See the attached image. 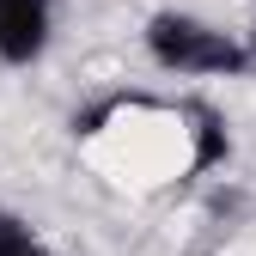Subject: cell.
Instances as JSON below:
<instances>
[{"label": "cell", "mask_w": 256, "mask_h": 256, "mask_svg": "<svg viewBox=\"0 0 256 256\" xmlns=\"http://www.w3.org/2000/svg\"><path fill=\"white\" fill-rule=\"evenodd\" d=\"M86 158L122 189H165L196 158V128L165 104H122L86 140Z\"/></svg>", "instance_id": "cell-1"}]
</instances>
